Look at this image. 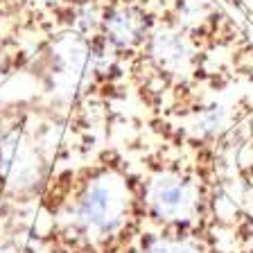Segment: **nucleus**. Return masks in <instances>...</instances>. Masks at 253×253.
<instances>
[{
    "label": "nucleus",
    "mask_w": 253,
    "mask_h": 253,
    "mask_svg": "<svg viewBox=\"0 0 253 253\" xmlns=\"http://www.w3.org/2000/svg\"><path fill=\"white\" fill-rule=\"evenodd\" d=\"M122 211H125V201L120 190L109 181H95L79 201V219L84 221L88 231L93 228L102 235L120 226Z\"/></svg>",
    "instance_id": "obj_1"
},
{
    "label": "nucleus",
    "mask_w": 253,
    "mask_h": 253,
    "mask_svg": "<svg viewBox=\"0 0 253 253\" xmlns=\"http://www.w3.org/2000/svg\"><path fill=\"white\" fill-rule=\"evenodd\" d=\"M149 201H152L154 211L165 219H181L185 217L192 206H195V195L188 183L179 179H161L154 183L152 192H149Z\"/></svg>",
    "instance_id": "obj_2"
},
{
    "label": "nucleus",
    "mask_w": 253,
    "mask_h": 253,
    "mask_svg": "<svg viewBox=\"0 0 253 253\" xmlns=\"http://www.w3.org/2000/svg\"><path fill=\"white\" fill-rule=\"evenodd\" d=\"M149 253H199V247L190 242H174V240H158Z\"/></svg>",
    "instance_id": "obj_3"
}]
</instances>
